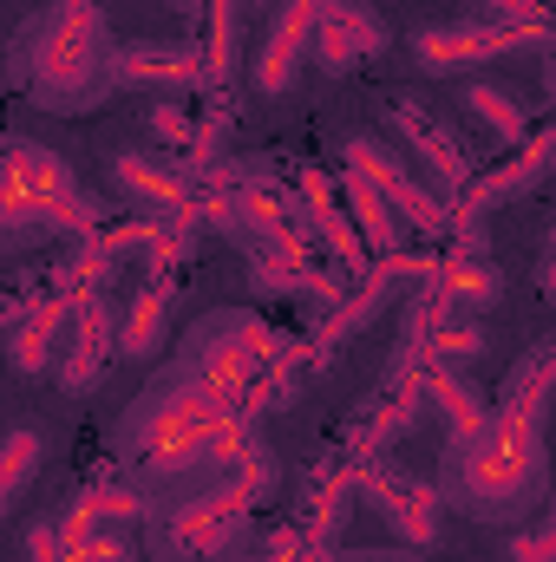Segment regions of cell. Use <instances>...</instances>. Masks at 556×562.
I'll return each instance as SVG.
<instances>
[{
	"instance_id": "1",
	"label": "cell",
	"mask_w": 556,
	"mask_h": 562,
	"mask_svg": "<svg viewBox=\"0 0 556 562\" xmlns=\"http://www.w3.org/2000/svg\"><path fill=\"white\" fill-rule=\"evenodd\" d=\"M556 400V347H537L531 360L511 367L504 400L471 438H445L438 464V497L478 524H518L537 504H551V458H544V425Z\"/></svg>"
},
{
	"instance_id": "2",
	"label": "cell",
	"mask_w": 556,
	"mask_h": 562,
	"mask_svg": "<svg viewBox=\"0 0 556 562\" xmlns=\"http://www.w3.org/2000/svg\"><path fill=\"white\" fill-rule=\"evenodd\" d=\"M249 445L256 438L243 419V386L184 380V373L151 386L119 425V451L138 464L144 484H197L203 471L243 464Z\"/></svg>"
},
{
	"instance_id": "3",
	"label": "cell",
	"mask_w": 556,
	"mask_h": 562,
	"mask_svg": "<svg viewBox=\"0 0 556 562\" xmlns=\"http://www.w3.org/2000/svg\"><path fill=\"white\" fill-rule=\"evenodd\" d=\"M105 59H112V33L99 0H53L46 13H33V26L13 46V72L46 112H92Z\"/></svg>"
},
{
	"instance_id": "4",
	"label": "cell",
	"mask_w": 556,
	"mask_h": 562,
	"mask_svg": "<svg viewBox=\"0 0 556 562\" xmlns=\"http://www.w3.org/2000/svg\"><path fill=\"white\" fill-rule=\"evenodd\" d=\"M0 223H7V249H26L40 236H92L99 203L73 183L66 157L13 138L7 144V177H0Z\"/></svg>"
},
{
	"instance_id": "5",
	"label": "cell",
	"mask_w": 556,
	"mask_h": 562,
	"mask_svg": "<svg viewBox=\"0 0 556 562\" xmlns=\"http://www.w3.org/2000/svg\"><path fill=\"white\" fill-rule=\"evenodd\" d=\"M551 26H504V20H452V26H425L407 40L419 72H465V66H491V59H511L524 46H551Z\"/></svg>"
},
{
	"instance_id": "6",
	"label": "cell",
	"mask_w": 556,
	"mask_h": 562,
	"mask_svg": "<svg viewBox=\"0 0 556 562\" xmlns=\"http://www.w3.org/2000/svg\"><path fill=\"white\" fill-rule=\"evenodd\" d=\"M341 164H354V170H367L374 177V190L400 210V223L407 229H419V236H432V229H445L452 223V203L438 196V190H425L413 170L400 164V157H387V144L374 138H347V150H341Z\"/></svg>"
},
{
	"instance_id": "7",
	"label": "cell",
	"mask_w": 556,
	"mask_h": 562,
	"mask_svg": "<svg viewBox=\"0 0 556 562\" xmlns=\"http://www.w3.org/2000/svg\"><path fill=\"white\" fill-rule=\"evenodd\" d=\"M125 86H164V92L210 86V59H203L197 46H157V40L112 46V59H105V79H99L92 105H99V99H112V92H125Z\"/></svg>"
},
{
	"instance_id": "8",
	"label": "cell",
	"mask_w": 556,
	"mask_h": 562,
	"mask_svg": "<svg viewBox=\"0 0 556 562\" xmlns=\"http://www.w3.org/2000/svg\"><path fill=\"white\" fill-rule=\"evenodd\" d=\"M360 497L387 517V530L400 537V543H432L438 537V510H445V497H438V484H419L407 471H393V464H367L360 471Z\"/></svg>"
},
{
	"instance_id": "9",
	"label": "cell",
	"mask_w": 556,
	"mask_h": 562,
	"mask_svg": "<svg viewBox=\"0 0 556 562\" xmlns=\"http://www.w3.org/2000/svg\"><path fill=\"white\" fill-rule=\"evenodd\" d=\"M314 33H321V0H276L269 13V33L256 46V92L281 99L301 72V59L314 53Z\"/></svg>"
},
{
	"instance_id": "10",
	"label": "cell",
	"mask_w": 556,
	"mask_h": 562,
	"mask_svg": "<svg viewBox=\"0 0 556 562\" xmlns=\"http://www.w3.org/2000/svg\"><path fill=\"white\" fill-rule=\"evenodd\" d=\"M387 119L400 125V138L413 144V157L432 170V183H438V196H445V203L471 190V164H465V150L445 138V125H438L432 112H419L413 99H393V105H387Z\"/></svg>"
},
{
	"instance_id": "11",
	"label": "cell",
	"mask_w": 556,
	"mask_h": 562,
	"mask_svg": "<svg viewBox=\"0 0 556 562\" xmlns=\"http://www.w3.org/2000/svg\"><path fill=\"white\" fill-rule=\"evenodd\" d=\"M556 170V125L544 138L524 144V157L511 164V170H498V177H478L452 210H458V223H478L485 210H498V203H518V196H531V190H544V177Z\"/></svg>"
},
{
	"instance_id": "12",
	"label": "cell",
	"mask_w": 556,
	"mask_h": 562,
	"mask_svg": "<svg viewBox=\"0 0 556 562\" xmlns=\"http://www.w3.org/2000/svg\"><path fill=\"white\" fill-rule=\"evenodd\" d=\"M112 347H119L112 301H105L99 288H79V321H73V353H66V367H59V386H66V393H86V386L105 373Z\"/></svg>"
},
{
	"instance_id": "13",
	"label": "cell",
	"mask_w": 556,
	"mask_h": 562,
	"mask_svg": "<svg viewBox=\"0 0 556 562\" xmlns=\"http://www.w3.org/2000/svg\"><path fill=\"white\" fill-rule=\"evenodd\" d=\"M112 177H119V196H132L151 216H184L190 210V177L157 164V157H144V150H119Z\"/></svg>"
},
{
	"instance_id": "14",
	"label": "cell",
	"mask_w": 556,
	"mask_h": 562,
	"mask_svg": "<svg viewBox=\"0 0 556 562\" xmlns=\"http://www.w3.org/2000/svg\"><path fill=\"white\" fill-rule=\"evenodd\" d=\"M341 203H347V216H354V229L367 236V249L374 256H400V236H407V223H400V210L374 190V177L367 170H354V164H341Z\"/></svg>"
},
{
	"instance_id": "15",
	"label": "cell",
	"mask_w": 556,
	"mask_h": 562,
	"mask_svg": "<svg viewBox=\"0 0 556 562\" xmlns=\"http://www.w3.org/2000/svg\"><path fill=\"white\" fill-rule=\"evenodd\" d=\"M73 321H79V294H73V301H66V294L40 301V307L13 327V340H7L13 367H20V373H53V340H59V327H73Z\"/></svg>"
},
{
	"instance_id": "16",
	"label": "cell",
	"mask_w": 556,
	"mask_h": 562,
	"mask_svg": "<svg viewBox=\"0 0 556 562\" xmlns=\"http://www.w3.org/2000/svg\"><path fill=\"white\" fill-rule=\"evenodd\" d=\"M419 386L432 393V406L445 413V425H452V438H471L478 425L491 419V400L465 380V367H445V360H425L419 367Z\"/></svg>"
},
{
	"instance_id": "17",
	"label": "cell",
	"mask_w": 556,
	"mask_h": 562,
	"mask_svg": "<svg viewBox=\"0 0 556 562\" xmlns=\"http://www.w3.org/2000/svg\"><path fill=\"white\" fill-rule=\"evenodd\" d=\"M170 301H177V281L151 276V288L132 301V314H125V327H119V353H125V360H151V353L164 347V334H170Z\"/></svg>"
},
{
	"instance_id": "18",
	"label": "cell",
	"mask_w": 556,
	"mask_h": 562,
	"mask_svg": "<svg viewBox=\"0 0 556 562\" xmlns=\"http://www.w3.org/2000/svg\"><path fill=\"white\" fill-rule=\"evenodd\" d=\"M458 112H465V119H478L498 144H531V119H524V105H518L511 92L485 86V79H471V86L458 92Z\"/></svg>"
},
{
	"instance_id": "19",
	"label": "cell",
	"mask_w": 556,
	"mask_h": 562,
	"mask_svg": "<svg viewBox=\"0 0 556 562\" xmlns=\"http://www.w3.org/2000/svg\"><path fill=\"white\" fill-rule=\"evenodd\" d=\"M458 307H471V314H485V307H498L504 301V276L485 262V256H458L452 269H445V281H438Z\"/></svg>"
},
{
	"instance_id": "20",
	"label": "cell",
	"mask_w": 556,
	"mask_h": 562,
	"mask_svg": "<svg viewBox=\"0 0 556 562\" xmlns=\"http://www.w3.org/2000/svg\"><path fill=\"white\" fill-rule=\"evenodd\" d=\"M393 269H400V256H393V262H387L380 276H367V288H360V294H354V301H347V307H341V314L327 321V327H321V340H327V347H334V340H347V334H354L360 321H374V314H380V301L393 294Z\"/></svg>"
},
{
	"instance_id": "21",
	"label": "cell",
	"mask_w": 556,
	"mask_h": 562,
	"mask_svg": "<svg viewBox=\"0 0 556 562\" xmlns=\"http://www.w3.org/2000/svg\"><path fill=\"white\" fill-rule=\"evenodd\" d=\"M40 471V431H13L7 438V458H0V510H13L20 504V491H26V477Z\"/></svg>"
},
{
	"instance_id": "22",
	"label": "cell",
	"mask_w": 556,
	"mask_h": 562,
	"mask_svg": "<svg viewBox=\"0 0 556 562\" xmlns=\"http://www.w3.org/2000/svg\"><path fill=\"white\" fill-rule=\"evenodd\" d=\"M478 353H485V327L478 321H445L432 334V347H425V360H445V367H471Z\"/></svg>"
},
{
	"instance_id": "23",
	"label": "cell",
	"mask_w": 556,
	"mask_h": 562,
	"mask_svg": "<svg viewBox=\"0 0 556 562\" xmlns=\"http://www.w3.org/2000/svg\"><path fill=\"white\" fill-rule=\"evenodd\" d=\"M327 7H334V20L347 26V40H354L360 59H380V53H387V26H380L374 7H360V0H327Z\"/></svg>"
},
{
	"instance_id": "24",
	"label": "cell",
	"mask_w": 556,
	"mask_h": 562,
	"mask_svg": "<svg viewBox=\"0 0 556 562\" xmlns=\"http://www.w3.org/2000/svg\"><path fill=\"white\" fill-rule=\"evenodd\" d=\"M314 46H321V66L334 72V79H347L354 66H360V53H354V40H347V26L334 20V7L321 0V33H314Z\"/></svg>"
},
{
	"instance_id": "25",
	"label": "cell",
	"mask_w": 556,
	"mask_h": 562,
	"mask_svg": "<svg viewBox=\"0 0 556 562\" xmlns=\"http://www.w3.org/2000/svg\"><path fill=\"white\" fill-rule=\"evenodd\" d=\"M144 132H151L157 144H170V150H190V144H197V119H190L177 99H157L151 119H144Z\"/></svg>"
},
{
	"instance_id": "26",
	"label": "cell",
	"mask_w": 556,
	"mask_h": 562,
	"mask_svg": "<svg viewBox=\"0 0 556 562\" xmlns=\"http://www.w3.org/2000/svg\"><path fill=\"white\" fill-rule=\"evenodd\" d=\"M471 20H504V26H551V0H465Z\"/></svg>"
},
{
	"instance_id": "27",
	"label": "cell",
	"mask_w": 556,
	"mask_h": 562,
	"mask_svg": "<svg viewBox=\"0 0 556 562\" xmlns=\"http://www.w3.org/2000/svg\"><path fill=\"white\" fill-rule=\"evenodd\" d=\"M511 562H556V537H551V530L518 537V543H511Z\"/></svg>"
},
{
	"instance_id": "28",
	"label": "cell",
	"mask_w": 556,
	"mask_h": 562,
	"mask_svg": "<svg viewBox=\"0 0 556 562\" xmlns=\"http://www.w3.org/2000/svg\"><path fill=\"white\" fill-rule=\"evenodd\" d=\"M321 562H425L419 550H327Z\"/></svg>"
},
{
	"instance_id": "29",
	"label": "cell",
	"mask_w": 556,
	"mask_h": 562,
	"mask_svg": "<svg viewBox=\"0 0 556 562\" xmlns=\"http://www.w3.org/2000/svg\"><path fill=\"white\" fill-rule=\"evenodd\" d=\"M301 550H308V543H301L294 530H281V537H269V550H263L256 562H301Z\"/></svg>"
},
{
	"instance_id": "30",
	"label": "cell",
	"mask_w": 556,
	"mask_h": 562,
	"mask_svg": "<svg viewBox=\"0 0 556 562\" xmlns=\"http://www.w3.org/2000/svg\"><path fill=\"white\" fill-rule=\"evenodd\" d=\"M537 281H544V294H551V301H556V256H551V262H544V276H537Z\"/></svg>"
},
{
	"instance_id": "31",
	"label": "cell",
	"mask_w": 556,
	"mask_h": 562,
	"mask_svg": "<svg viewBox=\"0 0 556 562\" xmlns=\"http://www.w3.org/2000/svg\"><path fill=\"white\" fill-rule=\"evenodd\" d=\"M170 7H177V13H203L210 0H170Z\"/></svg>"
},
{
	"instance_id": "32",
	"label": "cell",
	"mask_w": 556,
	"mask_h": 562,
	"mask_svg": "<svg viewBox=\"0 0 556 562\" xmlns=\"http://www.w3.org/2000/svg\"><path fill=\"white\" fill-rule=\"evenodd\" d=\"M551 256H556V223H551Z\"/></svg>"
},
{
	"instance_id": "33",
	"label": "cell",
	"mask_w": 556,
	"mask_h": 562,
	"mask_svg": "<svg viewBox=\"0 0 556 562\" xmlns=\"http://www.w3.org/2000/svg\"><path fill=\"white\" fill-rule=\"evenodd\" d=\"M551 537H556V530H551Z\"/></svg>"
}]
</instances>
